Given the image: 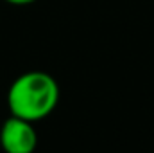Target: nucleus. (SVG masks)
Instances as JSON below:
<instances>
[{"label": "nucleus", "instance_id": "f257e3e1", "mask_svg": "<svg viewBox=\"0 0 154 153\" xmlns=\"http://www.w3.org/2000/svg\"><path fill=\"white\" fill-rule=\"evenodd\" d=\"M59 83L43 70H29L16 77L7 90L11 115L38 122L48 117L59 103Z\"/></svg>", "mask_w": 154, "mask_h": 153}, {"label": "nucleus", "instance_id": "7ed1b4c3", "mask_svg": "<svg viewBox=\"0 0 154 153\" xmlns=\"http://www.w3.org/2000/svg\"><path fill=\"white\" fill-rule=\"evenodd\" d=\"M11 5H29V4H34L36 0H4Z\"/></svg>", "mask_w": 154, "mask_h": 153}, {"label": "nucleus", "instance_id": "f03ea898", "mask_svg": "<svg viewBox=\"0 0 154 153\" xmlns=\"http://www.w3.org/2000/svg\"><path fill=\"white\" fill-rule=\"evenodd\" d=\"M0 146L5 153H34L38 146V133L34 122L11 115L0 128Z\"/></svg>", "mask_w": 154, "mask_h": 153}]
</instances>
